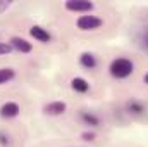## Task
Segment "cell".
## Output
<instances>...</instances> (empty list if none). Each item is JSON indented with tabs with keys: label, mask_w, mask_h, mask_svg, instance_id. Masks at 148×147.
I'll list each match as a JSON object with an SVG mask.
<instances>
[{
	"label": "cell",
	"mask_w": 148,
	"mask_h": 147,
	"mask_svg": "<svg viewBox=\"0 0 148 147\" xmlns=\"http://www.w3.org/2000/svg\"><path fill=\"white\" fill-rule=\"evenodd\" d=\"M10 45H12V49L19 50V52H23V54H28V52L33 50V47H31L29 42H26L24 38H19V37L12 38V40H10Z\"/></svg>",
	"instance_id": "cell-5"
},
{
	"label": "cell",
	"mask_w": 148,
	"mask_h": 147,
	"mask_svg": "<svg viewBox=\"0 0 148 147\" xmlns=\"http://www.w3.org/2000/svg\"><path fill=\"white\" fill-rule=\"evenodd\" d=\"M71 87H73V90L79 92V94H84V92H88V88H90L88 81L83 80V78H74L73 81H71Z\"/></svg>",
	"instance_id": "cell-9"
},
{
	"label": "cell",
	"mask_w": 148,
	"mask_h": 147,
	"mask_svg": "<svg viewBox=\"0 0 148 147\" xmlns=\"http://www.w3.org/2000/svg\"><path fill=\"white\" fill-rule=\"evenodd\" d=\"M81 119L86 123V125H90V126H98V118L97 116H93L91 112H81Z\"/></svg>",
	"instance_id": "cell-11"
},
{
	"label": "cell",
	"mask_w": 148,
	"mask_h": 147,
	"mask_svg": "<svg viewBox=\"0 0 148 147\" xmlns=\"http://www.w3.org/2000/svg\"><path fill=\"white\" fill-rule=\"evenodd\" d=\"M10 50H12V45H9V43H2V42H0V55L10 54Z\"/></svg>",
	"instance_id": "cell-13"
},
{
	"label": "cell",
	"mask_w": 148,
	"mask_h": 147,
	"mask_svg": "<svg viewBox=\"0 0 148 147\" xmlns=\"http://www.w3.org/2000/svg\"><path fill=\"white\" fill-rule=\"evenodd\" d=\"M141 43H143V47L148 50V28L145 30V33H143V42H141Z\"/></svg>",
	"instance_id": "cell-14"
},
{
	"label": "cell",
	"mask_w": 148,
	"mask_h": 147,
	"mask_svg": "<svg viewBox=\"0 0 148 147\" xmlns=\"http://www.w3.org/2000/svg\"><path fill=\"white\" fill-rule=\"evenodd\" d=\"M29 35L33 38H36L38 42H41V43H48L52 37H50V33L47 31V30H43L41 26H33L31 30H29Z\"/></svg>",
	"instance_id": "cell-6"
},
{
	"label": "cell",
	"mask_w": 148,
	"mask_h": 147,
	"mask_svg": "<svg viewBox=\"0 0 148 147\" xmlns=\"http://www.w3.org/2000/svg\"><path fill=\"white\" fill-rule=\"evenodd\" d=\"M83 139H84V140H93L95 135H93V133H83Z\"/></svg>",
	"instance_id": "cell-15"
},
{
	"label": "cell",
	"mask_w": 148,
	"mask_h": 147,
	"mask_svg": "<svg viewBox=\"0 0 148 147\" xmlns=\"http://www.w3.org/2000/svg\"><path fill=\"white\" fill-rule=\"evenodd\" d=\"M14 76H16L14 69H10V68H2V69H0V85L9 83Z\"/></svg>",
	"instance_id": "cell-10"
},
{
	"label": "cell",
	"mask_w": 148,
	"mask_h": 147,
	"mask_svg": "<svg viewBox=\"0 0 148 147\" xmlns=\"http://www.w3.org/2000/svg\"><path fill=\"white\" fill-rule=\"evenodd\" d=\"M79 62H81V66L86 68V69H93V68L97 66V59H95V55H91V54H81Z\"/></svg>",
	"instance_id": "cell-8"
},
{
	"label": "cell",
	"mask_w": 148,
	"mask_h": 147,
	"mask_svg": "<svg viewBox=\"0 0 148 147\" xmlns=\"http://www.w3.org/2000/svg\"><path fill=\"white\" fill-rule=\"evenodd\" d=\"M7 7H10V2H0V10H3Z\"/></svg>",
	"instance_id": "cell-16"
},
{
	"label": "cell",
	"mask_w": 148,
	"mask_h": 147,
	"mask_svg": "<svg viewBox=\"0 0 148 147\" xmlns=\"http://www.w3.org/2000/svg\"><path fill=\"white\" fill-rule=\"evenodd\" d=\"M67 109L66 102H60V101H55V102H50L45 106V112L47 114H52V116H59V114H64Z\"/></svg>",
	"instance_id": "cell-4"
},
{
	"label": "cell",
	"mask_w": 148,
	"mask_h": 147,
	"mask_svg": "<svg viewBox=\"0 0 148 147\" xmlns=\"http://www.w3.org/2000/svg\"><path fill=\"white\" fill-rule=\"evenodd\" d=\"M64 7L71 12H90L95 7V3L88 2V0H67L64 3Z\"/></svg>",
	"instance_id": "cell-3"
},
{
	"label": "cell",
	"mask_w": 148,
	"mask_h": 147,
	"mask_svg": "<svg viewBox=\"0 0 148 147\" xmlns=\"http://www.w3.org/2000/svg\"><path fill=\"white\" fill-rule=\"evenodd\" d=\"M127 107H129L131 112H143V111H145V107H143L141 104H138V102H131Z\"/></svg>",
	"instance_id": "cell-12"
},
{
	"label": "cell",
	"mask_w": 148,
	"mask_h": 147,
	"mask_svg": "<svg viewBox=\"0 0 148 147\" xmlns=\"http://www.w3.org/2000/svg\"><path fill=\"white\" fill-rule=\"evenodd\" d=\"M0 114H2V118H16L19 114V106L16 102H5L0 107Z\"/></svg>",
	"instance_id": "cell-7"
},
{
	"label": "cell",
	"mask_w": 148,
	"mask_h": 147,
	"mask_svg": "<svg viewBox=\"0 0 148 147\" xmlns=\"http://www.w3.org/2000/svg\"><path fill=\"white\" fill-rule=\"evenodd\" d=\"M145 83H147V85H148V73L145 74Z\"/></svg>",
	"instance_id": "cell-17"
},
{
	"label": "cell",
	"mask_w": 148,
	"mask_h": 147,
	"mask_svg": "<svg viewBox=\"0 0 148 147\" xmlns=\"http://www.w3.org/2000/svg\"><path fill=\"white\" fill-rule=\"evenodd\" d=\"M133 62L129 61V59H124V57H119V59H115V61H112L110 62V74L114 78H119V80H122V78H127L129 74L133 73Z\"/></svg>",
	"instance_id": "cell-1"
},
{
	"label": "cell",
	"mask_w": 148,
	"mask_h": 147,
	"mask_svg": "<svg viewBox=\"0 0 148 147\" xmlns=\"http://www.w3.org/2000/svg\"><path fill=\"white\" fill-rule=\"evenodd\" d=\"M77 28L79 30H83V31H91V30H98L102 24H103V21L100 19V17H97V16H91V14H83L79 19H77Z\"/></svg>",
	"instance_id": "cell-2"
}]
</instances>
